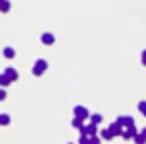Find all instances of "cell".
I'll use <instances>...</instances> for the list:
<instances>
[{"mask_svg": "<svg viewBox=\"0 0 146 144\" xmlns=\"http://www.w3.org/2000/svg\"><path fill=\"white\" fill-rule=\"evenodd\" d=\"M4 74L8 76V80H10V82H14V80L18 78V72H16L14 68H6V70H4Z\"/></svg>", "mask_w": 146, "mask_h": 144, "instance_id": "8992f818", "label": "cell"}, {"mask_svg": "<svg viewBox=\"0 0 146 144\" xmlns=\"http://www.w3.org/2000/svg\"><path fill=\"white\" fill-rule=\"evenodd\" d=\"M142 64H144V66H146V50H144V52H142Z\"/></svg>", "mask_w": 146, "mask_h": 144, "instance_id": "d6986e66", "label": "cell"}, {"mask_svg": "<svg viewBox=\"0 0 146 144\" xmlns=\"http://www.w3.org/2000/svg\"><path fill=\"white\" fill-rule=\"evenodd\" d=\"M100 136H102L104 140H112V138H114V136H112V132H110V128H108V130H102V132H100Z\"/></svg>", "mask_w": 146, "mask_h": 144, "instance_id": "30bf717a", "label": "cell"}, {"mask_svg": "<svg viewBox=\"0 0 146 144\" xmlns=\"http://www.w3.org/2000/svg\"><path fill=\"white\" fill-rule=\"evenodd\" d=\"M110 132H112V136H122V124H118V122H114L112 126H110Z\"/></svg>", "mask_w": 146, "mask_h": 144, "instance_id": "5b68a950", "label": "cell"}, {"mask_svg": "<svg viewBox=\"0 0 146 144\" xmlns=\"http://www.w3.org/2000/svg\"><path fill=\"white\" fill-rule=\"evenodd\" d=\"M10 124V116L8 114H0V126H6Z\"/></svg>", "mask_w": 146, "mask_h": 144, "instance_id": "ba28073f", "label": "cell"}, {"mask_svg": "<svg viewBox=\"0 0 146 144\" xmlns=\"http://www.w3.org/2000/svg\"><path fill=\"white\" fill-rule=\"evenodd\" d=\"M42 42H44V44H54V34L44 32V34H42Z\"/></svg>", "mask_w": 146, "mask_h": 144, "instance_id": "52a82bcc", "label": "cell"}, {"mask_svg": "<svg viewBox=\"0 0 146 144\" xmlns=\"http://www.w3.org/2000/svg\"><path fill=\"white\" fill-rule=\"evenodd\" d=\"M78 144H92V142H90L88 136H80V142H78Z\"/></svg>", "mask_w": 146, "mask_h": 144, "instance_id": "e0dca14e", "label": "cell"}, {"mask_svg": "<svg viewBox=\"0 0 146 144\" xmlns=\"http://www.w3.org/2000/svg\"><path fill=\"white\" fill-rule=\"evenodd\" d=\"M142 134H144V136H146V128H144V130H142Z\"/></svg>", "mask_w": 146, "mask_h": 144, "instance_id": "44dd1931", "label": "cell"}, {"mask_svg": "<svg viewBox=\"0 0 146 144\" xmlns=\"http://www.w3.org/2000/svg\"><path fill=\"white\" fill-rule=\"evenodd\" d=\"M2 54H4V58H14V48H10V46H8V48H4V52H2Z\"/></svg>", "mask_w": 146, "mask_h": 144, "instance_id": "9c48e42d", "label": "cell"}, {"mask_svg": "<svg viewBox=\"0 0 146 144\" xmlns=\"http://www.w3.org/2000/svg\"><path fill=\"white\" fill-rule=\"evenodd\" d=\"M138 110H140V114L142 116H146V102L142 100V102H138Z\"/></svg>", "mask_w": 146, "mask_h": 144, "instance_id": "9a60e30c", "label": "cell"}, {"mask_svg": "<svg viewBox=\"0 0 146 144\" xmlns=\"http://www.w3.org/2000/svg\"><path fill=\"white\" fill-rule=\"evenodd\" d=\"M90 120H92V124L96 126V124H100V122H102V116H100V114H92V116H90Z\"/></svg>", "mask_w": 146, "mask_h": 144, "instance_id": "8fae6325", "label": "cell"}, {"mask_svg": "<svg viewBox=\"0 0 146 144\" xmlns=\"http://www.w3.org/2000/svg\"><path fill=\"white\" fill-rule=\"evenodd\" d=\"M74 114H76V118H80V120H84V118H88L90 114H88V110L86 108H82V106H76L74 108Z\"/></svg>", "mask_w": 146, "mask_h": 144, "instance_id": "7a4b0ae2", "label": "cell"}, {"mask_svg": "<svg viewBox=\"0 0 146 144\" xmlns=\"http://www.w3.org/2000/svg\"><path fill=\"white\" fill-rule=\"evenodd\" d=\"M4 98H6V92H4V90H0V100H4Z\"/></svg>", "mask_w": 146, "mask_h": 144, "instance_id": "ffe728a7", "label": "cell"}, {"mask_svg": "<svg viewBox=\"0 0 146 144\" xmlns=\"http://www.w3.org/2000/svg\"><path fill=\"white\" fill-rule=\"evenodd\" d=\"M82 122H84V120H80V118H74V120H72V126L82 130V128H84V124H82Z\"/></svg>", "mask_w": 146, "mask_h": 144, "instance_id": "7c38bea8", "label": "cell"}, {"mask_svg": "<svg viewBox=\"0 0 146 144\" xmlns=\"http://www.w3.org/2000/svg\"><path fill=\"white\" fill-rule=\"evenodd\" d=\"M134 140H136V144H144V142H146V136L140 132V134H136V136H134Z\"/></svg>", "mask_w": 146, "mask_h": 144, "instance_id": "4fadbf2b", "label": "cell"}, {"mask_svg": "<svg viewBox=\"0 0 146 144\" xmlns=\"http://www.w3.org/2000/svg\"><path fill=\"white\" fill-rule=\"evenodd\" d=\"M116 122H118V124H122V126H126V128H132V126H134V120H132L130 116H120Z\"/></svg>", "mask_w": 146, "mask_h": 144, "instance_id": "3957f363", "label": "cell"}, {"mask_svg": "<svg viewBox=\"0 0 146 144\" xmlns=\"http://www.w3.org/2000/svg\"><path fill=\"white\" fill-rule=\"evenodd\" d=\"M8 82H10V80H8V76H6V74H0V86L4 88V86H8Z\"/></svg>", "mask_w": 146, "mask_h": 144, "instance_id": "5bb4252c", "label": "cell"}, {"mask_svg": "<svg viewBox=\"0 0 146 144\" xmlns=\"http://www.w3.org/2000/svg\"><path fill=\"white\" fill-rule=\"evenodd\" d=\"M138 134V130H136V126H132V128H126L124 132H122V138H126V140H130V138H134Z\"/></svg>", "mask_w": 146, "mask_h": 144, "instance_id": "277c9868", "label": "cell"}, {"mask_svg": "<svg viewBox=\"0 0 146 144\" xmlns=\"http://www.w3.org/2000/svg\"><path fill=\"white\" fill-rule=\"evenodd\" d=\"M48 68V62L46 60H38L36 64H34V68H32V72L36 74V76H40V74H44V70Z\"/></svg>", "mask_w": 146, "mask_h": 144, "instance_id": "6da1fadb", "label": "cell"}, {"mask_svg": "<svg viewBox=\"0 0 146 144\" xmlns=\"http://www.w3.org/2000/svg\"><path fill=\"white\" fill-rule=\"evenodd\" d=\"M90 142H92V144H100V138H98V136H92Z\"/></svg>", "mask_w": 146, "mask_h": 144, "instance_id": "ac0fdd59", "label": "cell"}, {"mask_svg": "<svg viewBox=\"0 0 146 144\" xmlns=\"http://www.w3.org/2000/svg\"><path fill=\"white\" fill-rule=\"evenodd\" d=\"M0 10H2V12H8V10H10V4H8V2H0Z\"/></svg>", "mask_w": 146, "mask_h": 144, "instance_id": "2e32d148", "label": "cell"}]
</instances>
